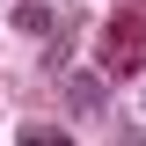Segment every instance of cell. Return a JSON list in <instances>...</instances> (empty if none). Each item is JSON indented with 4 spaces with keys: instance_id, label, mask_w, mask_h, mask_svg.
<instances>
[{
    "instance_id": "6da1fadb",
    "label": "cell",
    "mask_w": 146,
    "mask_h": 146,
    "mask_svg": "<svg viewBox=\"0 0 146 146\" xmlns=\"http://www.w3.org/2000/svg\"><path fill=\"white\" fill-rule=\"evenodd\" d=\"M102 66L110 73H139L146 66V15H117L102 29Z\"/></svg>"
},
{
    "instance_id": "7a4b0ae2",
    "label": "cell",
    "mask_w": 146,
    "mask_h": 146,
    "mask_svg": "<svg viewBox=\"0 0 146 146\" xmlns=\"http://www.w3.org/2000/svg\"><path fill=\"white\" fill-rule=\"evenodd\" d=\"M66 102L80 110V117H95V110H102V80H95V73H80V80L66 88Z\"/></svg>"
}]
</instances>
